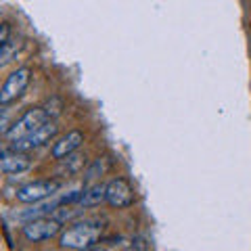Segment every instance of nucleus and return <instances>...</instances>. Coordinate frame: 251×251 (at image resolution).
<instances>
[{
    "label": "nucleus",
    "mask_w": 251,
    "mask_h": 251,
    "mask_svg": "<svg viewBox=\"0 0 251 251\" xmlns=\"http://www.w3.org/2000/svg\"><path fill=\"white\" fill-rule=\"evenodd\" d=\"M105 226L100 222H92V220H84V222L72 224L69 228L61 234V247L63 249H77L86 251L90 249L94 243L103 237Z\"/></svg>",
    "instance_id": "f257e3e1"
},
{
    "label": "nucleus",
    "mask_w": 251,
    "mask_h": 251,
    "mask_svg": "<svg viewBox=\"0 0 251 251\" xmlns=\"http://www.w3.org/2000/svg\"><path fill=\"white\" fill-rule=\"evenodd\" d=\"M50 117L46 115L44 107H34V109H27L25 113H23L17 122H15L11 128L4 130V138H9L11 143H15V140H21L29 136L31 132H36L40 126H44L46 122H49Z\"/></svg>",
    "instance_id": "f03ea898"
},
{
    "label": "nucleus",
    "mask_w": 251,
    "mask_h": 251,
    "mask_svg": "<svg viewBox=\"0 0 251 251\" xmlns=\"http://www.w3.org/2000/svg\"><path fill=\"white\" fill-rule=\"evenodd\" d=\"M29 77H31V69L29 67L15 69V72L4 80L2 88H0V105L6 107V105H11L13 100H17L23 94V90L27 88Z\"/></svg>",
    "instance_id": "7ed1b4c3"
},
{
    "label": "nucleus",
    "mask_w": 251,
    "mask_h": 251,
    "mask_svg": "<svg viewBox=\"0 0 251 251\" xmlns=\"http://www.w3.org/2000/svg\"><path fill=\"white\" fill-rule=\"evenodd\" d=\"M61 188L59 180H34V182L23 184L17 191V201L21 203H40L44 199L57 195Z\"/></svg>",
    "instance_id": "20e7f679"
},
{
    "label": "nucleus",
    "mask_w": 251,
    "mask_h": 251,
    "mask_svg": "<svg viewBox=\"0 0 251 251\" xmlns=\"http://www.w3.org/2000/svg\"><path fill=\"white\" fill-rule=\"evenodd\" d=\"M59 230H61L59 218L42 216V218H34V220H29V222H25V226H23V237L31 243H40V241L52 239Z\"/></svg>",
    "instance_id": "39448f33"
},
{
    "label": "nucleus",
    "mask_w": 251,
    "mask_h": 251,
    "mask_svg": "<svg viewBox=\"0 0 251 251\" xmlns=\"http://www.w3.org/2000/svg\"><path fill=\"white\" fill-rule=\"evenodd\" d=\"M57 132H59V126L54 124L52 120H49L44 126H40L36 132H31L29 136L21 138V140H15V143L11 145V149H15V151H21V153L31 151V149H38V147L46 145L49 140H52L54 136H57Z\"/></svg>",
    "instance_id": "423d86ee"
},
{
    "label": "nucleus",
    "mask_w": 251,
    "mask_h": 251,
    "mask_svg": "<svg viewBox=\"0 0 251 251\" xmlns=\"http://www.w3.org/2000/svg\"><path fill=\"white\" fill-rule=\"evenodd\" d=\"M107 203L111 207H128L134 203V188L126 178H113L107 182Z\"/></svg>",
    "instance_id": "0eeeda50"
},
{
    "label": "nucleus",
    "mask_w": 251,
    "mask_h": 251,
    "mask_svg": "<svg viewBox=\"0 0 251 251\" xmlns=\"http://www.w3.org/2000/svg\"><path fill=\"white\" fill-rule=\"evenodd\" d=\"M31 166V159L21 153V151H15V149H4L0 153V170L4 174H21V172H27Z\"/></svg>",
    "instance_id": "6e6552de"
},
{
    "label": "nucleus",
    "mask_w": 251,
    "mask_h": 251,
    "mask_svg": "<svg viewBox=\"0 0 251 251\" xmlns=\"http://www.w3.org/2000/svg\"><path fill=\"white\" fill-rule=\"evenodd\" d=\"M82 143H84V134L82 132H77V130H72V132H67L63 138H59L57 143H54V147H52V157L54 159H65V157H69V155H74L77 149L82 147Z\"/></svg>",
    "instance_id": "1a4fd4ad"
},
{
    "label": "nucleus",
    "mask_w": 251,
    "mask_h": 251,
    "mask_svg": "<svg viewBox=\"0 0 251 251\" xmlns=\"http://www.w3.org/2000/svg\"><path fill=\"white\" fill-rule=\"evenodd\" d=\"M103 201H107V184H92L80 195V205L82 207H94L100 205Z\"/></svg>",
    "instance_id": "9d476101"
},
{
    "label": "nucleus",
    "mask_w": 251,
    "mask_h": 251,
    "mask_svg": "<svg viewBox=\"0 0 251 251\" xmlns=\"http://www.w3.org/2000/svg\"><path fill=\"white\" fill-rule=\"evenodd\" d=\"M19 46H21V42H17V40H9L6 44L0 46V59H2V65H6V63L11 61V54L17 52Z\"/></svg>",
    "instance_id": "9b49d317"
},
{
    "label": "nucleus",
    "mask_w": 251,
    "mask_h": 251,
    "mask_svg": "<svg viewBox=\"0 0 251 251\" xmlns=\"http://www.w3.org/2000/svg\"><path fill=\"white\" fill-rule=\"evenodd\" d=\"M109 168V161H107V157H99V159L97 161H94L92 163V168L88 170V172H86V180H92L94 178V174H97V172H100V174H103V172Z\"/></svg>",
    "instance_id": "f8f14e48"
},
{
    "label": "nucleus",
    "mask_w": 251,
    "mask_h": 251,
    "mask_svg": "<svg viewBox=\"0 0 251 251\" xmlns=\"http://www.w3.org/2000/svg\"><path fill=\"white\" fill-rule=\"evenodd\" d=\"M44 111H46V115H49L50 120H52V117H57V115L63 111V103H61L59 99H50L49 103L44 105Z\"/></svg>",
    "instance_id": "ddd939ff"
},
{
    "label": "nucleus",
    "mask_w": 251,
    "mask_h": 251,
    "mask_svg": "<svg viewBox=\"0 0 251 251\" xmlns=\"http://www.w3.org/2000/svg\"><path fill=\"white\" fill-rule=\"evenodd\" d=\"M9 31H11V25L9 23H2V31H0V46L9 42Z\"/></svg>",
    "instance_id": "4468645a"
},
{
    "label": "nucleus",
    "mask_w": 251,
    "mask_h": 251,
    "mask_svg": "<svg viewBox=\"0 0 251 251\" xmlns=\"http://www.w3.org/2000/svg\"><path fill=\"white\" fill-rule=\"evenodd\" d=\"M86 251H105V249H86Z\"/></svg>",
    "instance_id": "2eb2a0df"
}]
</instances>
